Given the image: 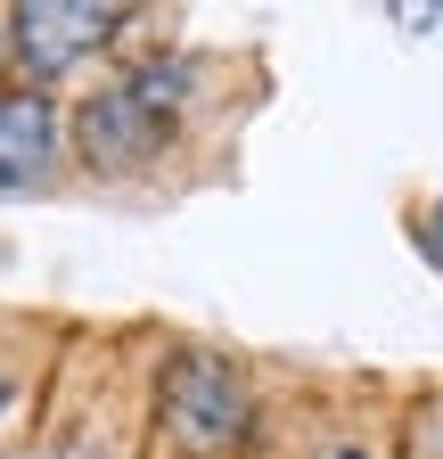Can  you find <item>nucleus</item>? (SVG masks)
<instances>
[{
  "label": "nucleus",
  "instance_id": "f257e3e1",
  "mask_svg": "<svg viewBox=\"0 0 443 459\" xmlns=\"http://www.w3.org/2000/svg\"><path fill=\"white\" fill-rule=\"evenodd\" d=\"M181 107H189V66H181V57H140V66H124L107 91H91L83 115H74L83 164L91 172H140L148 156H164Z\"/></svg>",
  "mask_w": 443,
  "mask_h": 459
},
{
  "label": "nucleus",
  "instance_id": "f03ea898",
  "mask_svg": "<svg viewBox=\"0 0 443 459\" xmlns=\"http://www.w3.org/2000/svg\"><path fill=\"white\" fill-rule=\"evenodd\" d=\"M156 435L181 459H239L255 443V385L239 377V361L205 344L173 353L156 369Z\"/></svg>",
  "mask_w": 443,
  "mask_h": 459
},
{
  "label": "nucleus",
  "instance_id": "7ed1b4c3",
  "mask_svg": "<svg viewBox=\"0 0 443 459\" xmlns=\"http://www.w3.org/2000/svg\"><path fill=\"white\" fill-rule=\"evenodd\" d=\"M116 9H99V0H25L9 9V49L25 57L33 74H66L74 57H91L99 41H116Z\"/></svg>",
  "mask_w": 443,
  "mask_h": 459
},
{
  "label": "nucleus",
  "instance_id": "20e7f679",
  "mask_svg": "<svg viewBox=\"0 0 443 459\" xmlns=\"http://www.w3.org/2000/svg\"><path fill=\"white\" fill-rule=\"evenodd\" d=\"M58 164V107L49 91H0V197L49 181Z\"/></svg>",
  "mask_w": 443,
  "mask_h": 459
},
{
  "label": "nucleus",
  "instance_id": "39448f33",
  "mask_svg": "<svg viewBox=\"0 0 443 459\" xmlns=\"http://www.w3.org/2000/svg\"><path fill=\"white\" fill-rule=\"evenodd\" d=\"M403 459H443V402H419L403 427Z\"/></svg>",
  "mask_w": 443,
  "mask_h": 459
},
{
  "label": "nucleus",
  "instance_id": "423d86ee",
  "mask_svg": "<svg viewBox=\"0 0 443 459\" xmlns=\"http://www.w3.org/2000/svg\"><path fill=\"white\" fill-rule=\"evenodd\" d=\"M328 459H369V451H353V443H345V451H328Z\"/></svg>",
  "mask_w": 443,
  "mask_h": 459
},
{
  "label": "nucleus",
  "instance_id": "0eeeda50",
  "mask_svg": "<svg viewBox=\"0 0 443 459\" xmlns=\"http://www.w3.org/2000/svg\"><path fill=\"white\" fill-rule=\"evenodd\" d=\"M0 411H9V377H0Z\"/></svg>",
  "mask_w": 443,
  "mask_h": 459
}]
</instances>
